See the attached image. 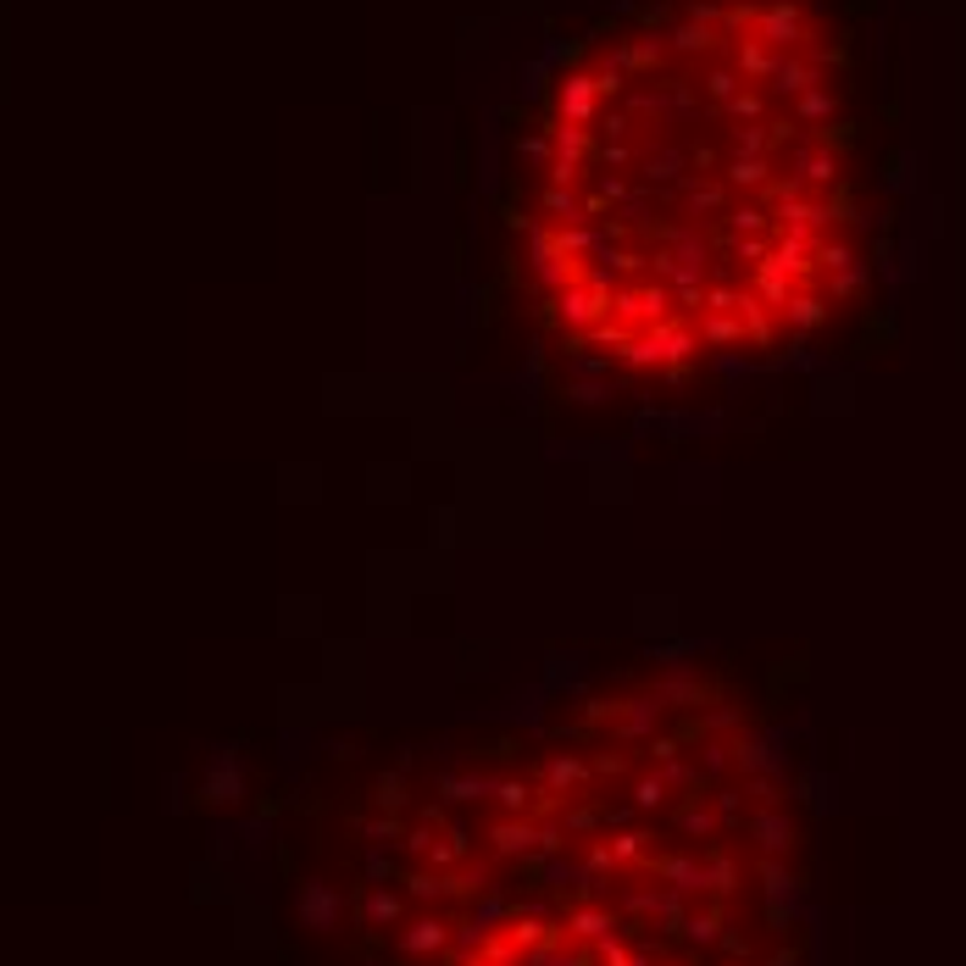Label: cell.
<instances>
[{"label":"cell","instance_id":"obj_1","mask_svg":"<svg viewBox=\"0 0 966 966\" xmlns=\"http://www.w3.org/2000/svg\"><path fill=\"white\" fill-rule=\"evenodd\" d=\"M489 850L495 855H534V850H561V833L556 828H534V817H500L489 822Z\"/></svg>","mask_w":966,"mask_h":966},{"label":"cell","instance_id":"obj_2","mask_svg":"<svg viewBox=\"0 0 966 966\" xmlns=\"http://www.w3.org/2000/svg\"><path fill=\"white\" fill-rule=\"evenodd\" d=\"M451 939H456V922L433 911H417L400 922V955H439V950H451Z\"/></svg>","mask_w":966,"mask_h":966},{"label":"cell","instance_id":"obj_3","mask_svg":"<svg viewBox=\"0 0 966 966\" xmlns=\"http://www.w3.org/2000/svg\"><path fill=\"white\" fill-rule=\"evenodd\" d=\"M594 106H600V78H594V72L561 78V95H556V117H561V123L589 128V123H594Z\"/></svg>","mask_w":966,"mask_h":966},{"label":"cell","instance_id":"obj_4","mask_svg":"<svg viewBox=\"0 0 966 966\" xmlns=\"http://www.w3.org/2000/svg\"><path fill=\"white\" fill-rule=\"evenodd\" d=\"M750 839H755V850H766V855H783V850H795V844H800L795 822H788L772 800H761V806L750 811Z\"/></svg>","mask_w":966,"mask_h":966},{"label":"cell","instance_id":"obj_5","mask_svg":"<svg viewBox=\"0 0 966 966\" xmlns=\"http://www.w3.org/2000/svg\"><path fill=\"white\" fill-rule=\"evenodd\" d=\"M661 700L656 694H639V700H628V706H617V723H611V739H623V745H634V739H650L656 728H661Z\"/></svg>","mask_w":966,"mask_h":966},{"label":"cell","instance_id":"obj_6","mask_svg":"<svg viewBox=\"0 0 966 966\" xmlns=\"http://www.w3.org/2000/svg\"><path fill=\"white\" fill-rule=\"evenodd\" d=\"M539 783H545V795H578V788L589 783V761L578 755V750H561V755H550L545 766H539Z\"/></svg>","mask_w":966,"mask_h":966},{"label":"cell","instance_id":"obj_7","mask_svg":"<svg viewBox=\"0 0 966 966\" xmlns=\"http://www.w3.org/2000/svg\"><path fill=\"white\" fill-rule=\"evenodd\" d=\"M567 933H572V939H583V944H600V939L617 933V911H611V906H572Z\"/></svg>","mask_w":966,"mask_h":966},{"label":"cell","instance_id":"obj_8","mask_svg":"<svg viewBox=\"0 0 966 966\" xmlns=\"http://www.w3.org/2000/svg\"><path fill=\"white\" fill-rule=\"evenodd\" d=\"M650 694L661 700L667 712H694L700 700H706V683H700V678H689V672H672V678H661Z\"/></svg>","mask_w":966,"mask_h":966},{"label":"cell","instance_id":"obj_9","mask_svg":"<svg viewBox=\"0 0 966 966\" xmlns=\"http://www.w3.org/2000/svg\"><path fill=\"white\" fill-rule=\"evenodd\" d=\"M406 906H411L406 895H395V889L378 884V889H367V900H362V922H367V928H400V922H406Z\"/></svg>","mask_w":966,"mask_h":966},{"label":"cell","instance_id":"obj_10","mask_svg":"<svg viewBox=\"0 0 966 966\" xmlns=\"http://www.w3.org/2000/svg\"><path fill=\"white\" fill-rule=\"evenodd\" d=\"M672 828H678L683 839H694V844H706V839L723 828V811H712V800H689V806H678Z\"/></svg>","mask_w":966,"mask_h":966},{"label":"cell","instance_id":"obj_11","mask_svg":"<svg viewBox=\"0 0 966 966\" xmlns=\"http://www.w3.org/2000/svg\"><path fill=\"white\" fill-rule=\"evenodd\" d=\"M300 917H306L317 933H328V928L339 922V895H333L328 884H306V889H300Z\"/></svg>","mask_w":966,"mask_h":966},{"label":"cell","instance_id":"obj_12","mask_svg":"<svg viewBox=\"0 0 966 966\" xmlns=\"http://www.w3.org/2000/svg\"><path fill=\"white\" fill-rule=\"evenodd\" d=\"M489 800H495L505 817H534V783H529V777H500Z\"/></svg>","mask_w":966,"mask_h":966},{"label":"cell","instance_id":"obj_13","mask_svg":"<svg viewBox=\"0 0 966 966\" xmlns=\"http://www.w3.org/2000/svg\"><path fill=\"white\" fill-rule=\"evenodd\" d=\"M439 795H445V800H489V795H495V777H478V772H467V777H462V772H445V777H439Z\"/></svg>","mask_w":966,"mask_h":966},{"label":"cell","instance_id":"obj_14","mask_svg":"<svg viewBox=\"0 0 966 966\" xmlns=\"http://www.w3.org/2000/svg\"><path fill=\"white\" fill-rule=\"evenodd\" d=\"M683 933H689L694 944H717V939L728 933V922H723V906H712V911H689V917H683Z\"/></svg>","mask_w":966,"mask_h":966},{"label":"cell","instance_id":"obj_15","mask_svg":"<svg viewBox=\"0 0 966 966\" xmlns=\"http://www.w3.org/2000/svg\"><path fill=\"white\" fill-rule=\"evenodd\" d=\"M672 800V783H667V772L656 766V772H645L639 783H634V806L639 811H656V806H667Z\"/></svg>","mask_w":966,"mask_h":966},{"label":"cell","instance_id":"obj_16","mask_svg":"<svg viewBox=\"0 0 966 966\" xmlns=\"http://www.w3.org/2000/svg\"><path fill=\"white\" fill-rule=\"evenodd\" d=\"M378 806H384V811H400V806H406V777H395V772L378 777Z\"/></svg>","mask_w":966,"mask_h":966},{"label":"cell","instance_id":"obj_17","mask_svg":"<svg viewBox=\"0 0 966 966\" xmlns=\"http://www.w3.org/2000/svg\"><path fill=\"white\" fill-rule=\"evenodd\" d=\"M367 833H373V844H395V839H406V833H400V817H378V822H367Z\"/></svg>","mask_w":966,"mask_h":966},{"label":"cell","instance_id":"obj_18","mask_svg":"<svg viewBox=\"0 0 966 966\" xmlns=\"http://www.w3.org/2000/svg\"><path fill=\"white\" fill-rule=\"evenodd\" d=\"M550 966H600V961H594L589 950H556V955H550Z\"/></svg>","mask_w":966,"mask_h":966}]
</instances>
